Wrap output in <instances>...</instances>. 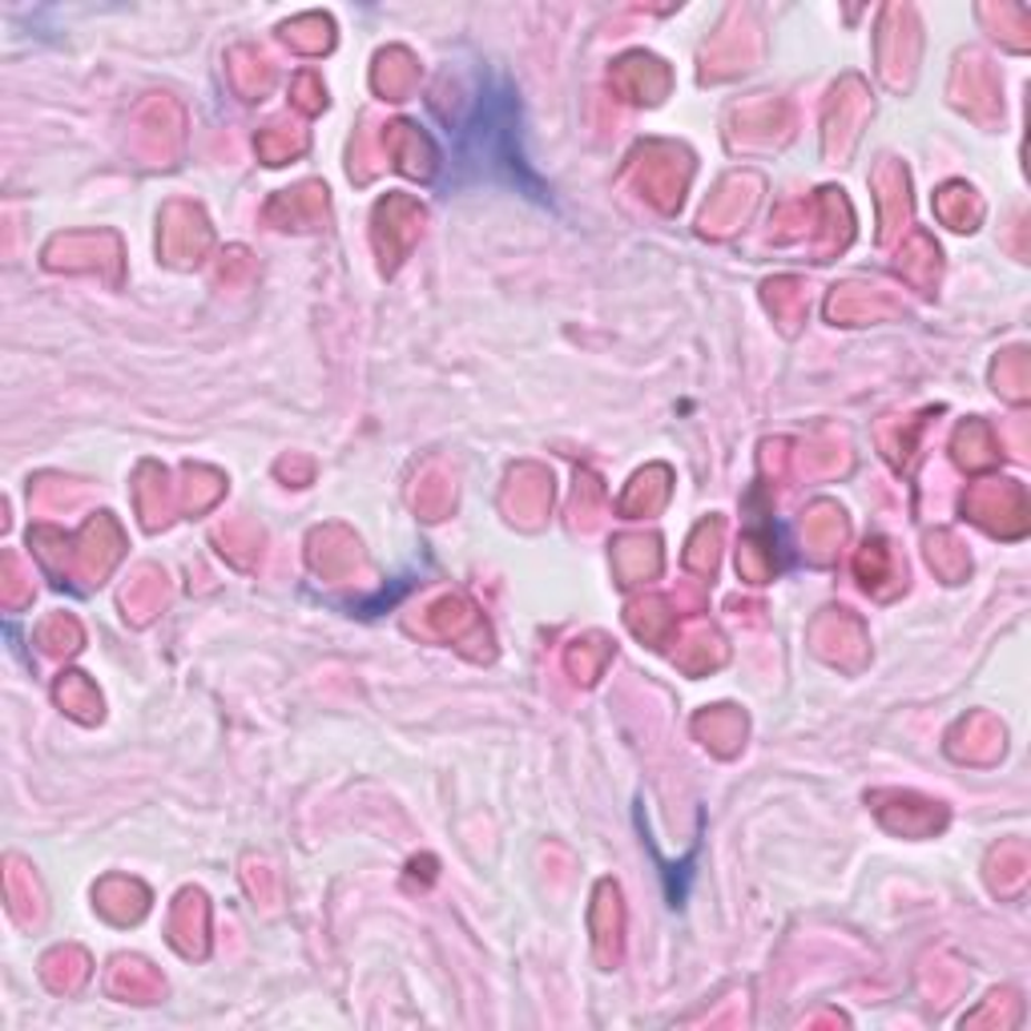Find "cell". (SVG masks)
Instances as JSON below:
<instances>
[{
  "label": "cell",
  "mask_w": 1031,
  "mask_h": 1031,
  "mask_svg": "<svg viewBox=\"0 0 1031 1031\" xmlns=\"http://www.w3.org/2000/svg\"><path fill=\"white\" fill-rule=\"evenodd\" d=\"M97 906L114 923H134V919L146 915V891L137 883H129V878H109V883L97 886Z\"/></svg>",
  "instance_id": "1"
},
{
  "label": "cell",
  "mask_w": 1031,
  "mask_h": 1031,
  "mask_svg": "<svg viewBox=\"0 0 1031 1031\" xmlns=\"http://www.w3.org/2000/svg\"><path fill=\"white\" fill-rule=\"evenodd\" d=\"M57 701H61L65 714H73L77 721H97V717H101V697H97L94 685L85 681V674H61V681H57Z\"/></svg>",
  "instance_id": "2"
},
{
  "label": "cell",
  "mask_w": 1031,
  "mask_h": 1031,
  "mask_svg": "<svg viewBox=\"0 0 1031 1031\" xmlns=\"http://www.w3.org/2000/svg\"><path fill=\"white\" fill-rule=\"evenodd\" d=\"M4 883H9V911L21 919V923H32L37 911H29V903L32 906L41 903V891H37L32 871L21 863V858H9V874H4Z\"/></svg>",
  "instance_id": "3"
},
{
  "label": "cell",
  "mask_w": 1031,
  "mask_h": 1031,
  "mask_svg": "<svg viewBox=\"0 0 1031 1031\" xmlns=\"http://www.w3.org/2000/svg\"><path fill=\"white\" fill-rule=\"evenodd\" d=\"M41 645L49 652H73L77 645H81V625L73 621V617H65V612H57V617H49V621L41 625Z\"/></svg>",
  "instance_id": "4"
},
{
  "label": "cell",
  "mask_w": 1031,
  "mask_h": 1031,
  "mask_svg": "<svg viewBox=\"0 0 1031 1031\" xmlns=\"http://www.w3.org/2000/svg\"><path fill=\"white\" fill-rule=\"evenodd\" d=\"M17 569H21V560L4 557V572H9V585H4V605H12V609L29 600V589H21V572H17Z\"/></svg>",
  "instance_id": "5"
}]
</instances>
